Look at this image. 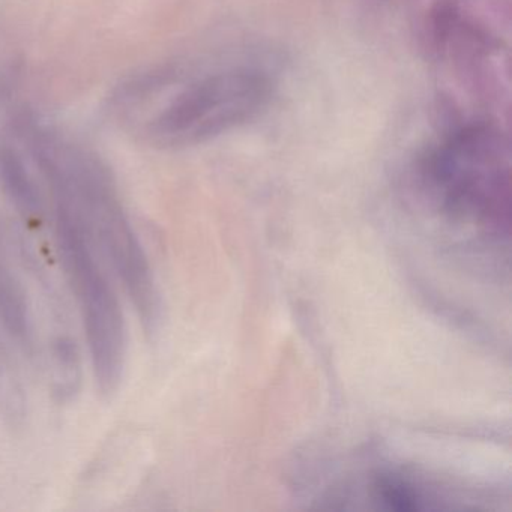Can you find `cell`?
I'll list each match as a JSON object with an SVG mask.
<instances>
[{"instance_id": "4", "label": "cell", "mask_w": 512, "mask_h": 512, "mask_svg": "<svg viewBox=\"0 0 512 512\" xmlns=\"http://www.w3.org/2000/svg\"><path fill=\"white\" fill-rule=\"evenodd\" d=\"M271 98V79L262 71H217L182 89L149 122L148 134L161 146L199 145L253 121Z\"/></svg>"}, {"instance_id": "6", "label": "cell", "mask_w": 512, "mask_h": 512, "mask_svg": "<svg viewBox=\"0 0 512 512\" xmlns=\"http://www.w3.org/2000/svg\"><path fill=\"white\" fill-rule=\"evenodd\" d=\"M83 362L70 335H58L50 344V391L58 404L76 400L82 389Z\"/></svg>"}, {"instance_id": "3", "label": "cell", "mask_w": 512, "mask_h": 512, "mask_svg": "<svg viewBox=\"0 0 512 512\" xmlns=\"http://www.w3.org/2000/svg\"><path fill=\"white\" fill-rule=\"evenodd\" d=\"M55 227L62 268L79 304L95 386L101 397L110 400L121 388L127 365L124 310L85 224L64 206L56 205Z\"/></svg>"}, {"instance_id": "1", "label": "cell", "mask_w": 512, "mask_h": 512, "mask_svg": "<svg viewBox=\"0 0 512 512\" xmlns=\"http://www.w3.org/2000/svg\"><path fill=\"white\" fill-rule=\"evenodd\" d=\"M56 205L70 209L88 229L124 286L145 334L160 328V290L148 253L119 199L106 167L82 149L59 143L44 157Z\"/></svg>"}, {"instance_id": "5", "label": "cell", "mask_w": 512, "mask_h": 512, "mask_svg": "<svg viewBox=\"0 0 512 512\" xmlns=\"http://www.w3.org/2000/svg\"><path fill=\"white\" fill-rule=\"evenodd\" d=\"M0 326L17 346L35 355L37 334L25 287L14 274L0 248Z\"/></svg>"}, {"instance_id": "7", "label": "cell", "mask_w": 512, "mask_h": 512, "mask_svg": "<svg viewBox=\"0 0 512 512\" xmlns=\"http://www.w3.org/2000/svg\"><path fill=\"white\" fill-rule=\"evenodd\" d=\"M29 418L28 391L19 365L0 340V419L10 430L25 428Z\"/></svg>"}, {"instance_id": "2", "label": "cell", "mask_w": 512, "mask_h": 512, "mask_svg": "<svg viewBox=\"0 0 512 512\" xmlns=\"http://www.w3.org/2000/svg\"><path fill=\"white\" fill-rule=\"evenodd\" d=\"M425 178L452 220L487 239L508 241L511 184L505 145L496 131L485 125L458 131L434 152Z\"/></svg>"}, {"instance_id": "8", "label": "cell", "mask_w": 512, "mask_h": 512, "mask_svg": "<svg viewBox=\"0 0 512 512\" xmlns=\"http://www.w3.org/2000/svg\"><path fill=\"white\" fill-rule=\"evenodd\" d=\"M0 181L8 199L20 215L29 223H35L43 215V202L22 161L13 154L0 157Z\"/></svg>"}]
</instances>
